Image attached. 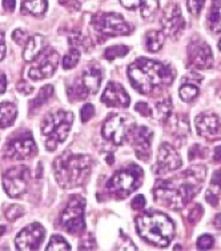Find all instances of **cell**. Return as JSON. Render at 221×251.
<instances>
[{"label":"cell","instance_id":"cell-1","mask_svg":"<svg viewBox=\"0 0 221 251\" xmlns=\"http://www.w3.org/2000/svg\"><path fill=\"white\" fill-rule=\"evenodd\" d=\"M205 176L207 167L196 164L175 179L157 180L152 188L155 201L171 210H181L201 190Z\"/></svg>","mask_w":221,"mask_h":251},{"label":"cell","instance_id":"cell-2","mask_svg":"<svg viewBox=\"0 0 221 251\" xmlns=\"http://www.w3.org/2000/svg\"><path fill=\"white\" fill-rule=\"evenodd\" d=\"M128 77L136 91L151 95L157 90L168 88L176 79V70L169 63L137 58L128 67Z\"/></svg>","mask_w":221,"mask_h":251},{"label":"cell","instance_id":"cell-3","mask_svg":"<svg viewBox=\"0 0 221 251\" xmlns=\"http://www.w3.org/2000/svg\"><path fill=\"white\" fill-rule=\"evenodd\" d=\"M91 169L92 162L88 155L73 154L71 151L62 154L53 162L55 179L66 190L83 186L91 175Z\"/></svg>","mask_w":221,"mask_h":251},{"label":"cell","instance_id":"cell-4","mask_svg":"<svg viewBox=\"0 0 221 251\" xmlns=\"http://www.w3.org/2000/svg\"><path fill=\"white\" fill-rule=\"evenodd\" d=\"M136 228L144 241L157 247H167L175 238V225L160 211H145L136 219Z\"/></svg>","mask_w":221,"mask_h":251},{"label":"cell","instance_id":"cell-5","mask_svg":"<svg viewBox=\"0 0 221 251\" xmlns=\"http://www.w3.org/2000/svg\"><path fill=\"white\" fill-rule=\"evenodd\" d=\"M73 125V114L71 111L51 112L42 122V135L45 138L44 146L48 151H55L59 146L66 142Z\"/></svg>","mask_w":221,"mask_h":251},{"label":"cell","instance_id":"cell-6","mask_svg":"<svg viewBox=\"0 0 221 251\" xmlns=\"http://www.w3.org/2000/svg\"><path fill=\"white\" fill-rule=\"evenodd\" d=\"M144 173L139 166L132 164L127 169L119 170L107 182V191L116 199H125L131 193L141 186Z\"/></svg>","mask_w":221,"mask_h":251},{"label":"cell","instance_id":"cell-7","mask_svg":"<svg viewBox=\"0 0 221 251\" xmlns=\"http://www.w3.org/2000/svg\"><path fill=\"white\" fill-rule=\"evenodd\" d=\"M136 127L135 119L130 114H113L103 123L101 135L113 145H124L127 139L133 135Z\"/></svg>","mask_w":221,"mask_h":251},{"label":"cell","instance_id":"cell-8","mask_svg":"<svg viewBox=\"0 0 221 251\" xmlns=\"http://www.w3.org/2000/svg\"><path fill=\"white\" fill-rule=\"evenodd\" d=\"M86 199L75 195L69 199L67 207L63 210L59 218V225L64 231L72 235H80L86 230Z\"/></svg>","mask_w":221,"mask_h":251},{"label":"cell","instance_id":"cell-9","mask_svg":"<svg viewBox=\"0 0 221 251\" xmlns=\"http://www.w3.org/2000/svg\"><path fill=\"white\" fill-rule=\"evenodd\" d=\"M101 83V71L96 66L86 68L82 75L67 88V94L71 101L86 100L87 98L95 95Z\"/></svg>","mask_w":221,"mask_h":251},{"label":"cell","instance_id":"cell-10","mask_svg":"<svg viewBox=\"0 0 221 251\" xmlns=\"http://www.w3.org/2000/svg\"><path fill=\"white\" fill-rule=\"evenodd\" d=\"M92 25L97 32L110 36L130 35L131 25L120 14L116 12H99L92 16Z\"/></svg>","mask_w":221,"mask_h":251},{"label":"cell","instance_id":"cell-11","mask_svg":"<svg viewBox=\"0 0 221 251\" xmlns=\"http://www.w3.org/2000/svg\"><path fill=\"white\" fill-rule=\"evenodd\" d=\"M31 174L27 166H15L3 175V187L10 198L18 199L23 197L29 187Z\"/></svg>","mask_w":221,"mask_h":251},{"label":"cell","instance_id":"cell-12","mask_svg":"<svg viewBox=\"0 0 221 251\" xmlns=\"http://www.w3.org/2000/svg\"><path fill=\"white\" fill-rule=\"evenodd\" d=\"M3 150L8 159H25L36 154L38 147L31 132H20L5 142Z\"/></svg>","mask_w":221,"mask_h":251},{"label":"cell","instance_id":"cell-13","mask_svg":"<svg viewBox=\"0 0 221 251\" xmlns=\"http://www.w3.org/2000/svg\"><path fill=\"white\" fill-rule=\"evenodd\" d=\"M160 25H161V32L164 35H167L172 40H178L185 29V20L183 18L180 5L176 3L167 5L161 15Z\"/></svg>","mask_w":221,"mask_h":251},{"label":"cell","instance_id":"cell-14","mask_svg":"<svg viewBox=\"0 0 221 251\" xmlns=\"http://www.w3.org/2000/svg\"><path fill=\"white\" fill-rule=\"evenodd\" d=\"M213 67V55L211 47L202 40L192 39L188 46V68L208 70Z\"/></svg>","mask_w":221,"mask_h":251},{"label":"cell","instance_id":"cell-15","mask_svg":"<svg viewBox=\"0 0 221 251\" xmlns=\"http://www.w3.org/2000/svg\"><path fill=\"white\" fill-rule=\"evenodd\" d=\"M45 239V230L40 223H31L15 238V246L20 251L38 250Z\"/></svg>","mask_w":221,"mask_h":251},{"label":"cell","instance_id":"cell-16","mask_svg":"<svg viewBox=\"0 0 221 251\" xmlns=\"http://www.w3.org/2000/svg\"><path fill=\"white\" fill-rule=\"evenodd\" d=\"M43 56L40 59L38 66H34L28 70V77L31 80H43L45 77L53 76L55 71L58 70L59 53L52 49H45Z\"/></svg>","mask_w":221,"mask_h":251},{"label":"cell","instance_id":"cell-17","mask_svg":"<svg viewBox=\"0 0 221 251\" xmlns=\"http://www.w3.org/2000/svg\"><path fill=\"white\" fill-rule=\"evenodd\" d=\"M183 160L178 155L176 149L169 143H163L160 146L159 154H157V163L155 166L156 174H168L176 171L181 167Z\"/></svg>","mask_w":221,"mask_h":251},{"label":"cell","instance_id":"cell-18","mask_svg":"<svg viewBox=\"0 0 221 251\" xmlns=\"http://www.w3.org/2000/svg\"><path fill=\"white\" fill-rule=\"evenodd\" d=\"M197 134L208 140H216L221 135V122L212 112H201L195 119Z\"/></svg>","mask_w":221,"mask_h":251},{"label":"cell","instance_id":"cell-19","mask_svg":"<svg viewBox=\"0 0 221 251\" xmlns=\"http://www.w3.org/2000/svg\"><path fill=\"white\" fill-rule=\"evenodd\" d=\"M101 103H104L108 107H128L131 98L121 84L110 82L101 95Z\"/></svg>","mask_w":221,"mask_h":251},{"label":"cell","instance_id":"cell-20","mask_svg":"<svg viewBox=\"0 0 221 251\" xmlns=\"http://www.w3.org/2000/svg\"><path fill=\"white\" fill-rule=\"evenodd\" d=\"M132 146L135 149L136 156L143 162H148L149 155H151V145L154 139V132L149 130L148 127H139L136 128L133 135H132Z\"/></svg>","mask_w":221,"mask_h":251},{"label":"cell","instance_id":"cell-21","mask_svg":"<svg viewBox=\"0 0 221 251\" xmlns=\"http://www.w3.org/2000/svg\"><path fill=\"white\" fill-rule=\"evenodd\" d=\"M47 49V39L43 35L31 36L23 50V59L25 62H34Z\"/></svg>","mask_w":221,"mask_h":251},{"label":"cell","instance_id":"cell-22","mask_svg":"<svg viewBox=\"0 0 221 251\" xmlns=\"http://www.w3.org/2000/svg\"><path fill=\"white\" fill-rule=\"evenodd\" d=\"M127 10H139L143 18H149L159 8V0H120Z\"/></svg>","mask_w":221,"mask_h":251},{"label":"cell","instance_id":"cell-23","mask_svg":"<svg viewBox=\"0 0 221 251\" xmlns=\"http://www.w3.org/2000/svg\"><path fill=\"white\" fill-rule=\"evenodd\" d=\"M221 198V169L213 174L211 180V184H209V188H208L207 194H205V199L207 202L213 206V207H217L219 206V202H220Z\"/></svg>","mask_w":221,"mask_h":251},{"label":"cell","instance_id":"cell-24","mask_svg":"<svg viewBox=\"0 0 221 251\" xmlns=\"http://www.w3.org/2000/svg\"><path fill=\"white\" fill-rule=\"evenodd\" d=\"M18 116V107L11 101L0 103V128H7L14 125Z\"/></svg>","mask_w":221,"mask_h":251},{"label":"cell","instance_id":"cell-25","mask_svg":"<svg viewBox=\"0 0 221 251\" xmlns=\"http://www.w3.org/2000/svg\"><path fill=\"white\" fill-rule=\"evenodd\" d=\"M48 7L47 0H23L22 1V14L42 16L45 14Z\"/></svg>","mask_w":221,"mask_h":251},{"label":"cell","instance_id":"cell-26","mask_svg":"<svg viewBox=\"0 0 221 251\" xmlns=\"http://www.w3.org/2000/svg\"><path fill=\"white\" fill-rule=\"evenodd\" d=\"M208 27L215 34L221 32V0H212L208 15Z\"/></svg>","mask_w":221,"mask_h":251},{"label":"cell","instance_id":"cell-27","mask_svg":"<svg viewBox=\"0 0 221 251\" xmlns=\"http://www.w3.org/2000/svg\"><path fill=\"white\" fill-rule=\"evenodd\" d=\"M164 36L165 35L161 31L151 29L144 36V46L149 52H157L163 49L164 46Z\"/></svg>","mask_w":221,"mask_h":251},{"label":"cell","instance_id":"cell-28","mask_svg":"<svg viewBox=\"0 0 221 251\" xmlns=\"http://www.w3.org/2000/svg\"><path fill=\"white\" fill-rule=\"evenodd\" d=\"M172 99L169 97L164 98L160 101L156 103V107H155V115H156V119L159 122H167L172 115Z\"/></svg>","mask_w":221,"mask_h":251},{"label":"cell","instance_id":"cell-29","mask_svg":"<svg viewBox=\"0 0 221 251\" xmlns=\"http://www.w3.org/2000/svg\"><path fill=\"white\" fill-rule=\"evenodd\" d=\"M53 95V86L52 84H47V86H44V87L40 88V91H39L38 97L35 98L34 100H31L29 103V108H31V112H34L35 110H38L42 106H44L47 100H48L49 98Z\"/></svg>","mask_w":221,"mask_h":251},{"label":"cell","instance_id":"cell-30","mask_svg":"<svg viewBox=\"0 0 221 251\" xmlns=\"http://www.w3.org/2000/svg\"><path fill=\"white\" fill-rule=\"evenodd\" d=\"M172 123H171V131L175 136L178 138H185L189 135V126H188L187 119L183 116H172Z\"/></svg>","mask_w":221,"mask_h":251},{"label":"cell","instance_id":"cell-31","mask_svg":"<svg viewBox=\"0 0 221 251\" xmlns=\"http://www.w3.org/2000/svg\"><path fill=\"white\" fill-rule=\"evenodd\" d=\"M199 86L197 84H192V83H183L181 87L178 90V94H180V99L185 103H191L199 97Z\"/></svg>","mask_w":221,"mask_h":251},{"label":"cell","instance_id":"cell-32","mask_svg":"<svg viewBox=\"0 0 221 251\" xmlns=\"http://www.w3.org/2000/svg\"><path fill=\"white\" fill-rule=\"evenodd\" d=\"M130 47L128 46H112V47H108L106 50V52H104V58L107 60H115V59H119V58H124L127 53L130 52Z\"/></svg>","mask_w":221,"mask_h":251},{"label":"cell","instance_id":"cell-33","mask_svg":"<svg viewBox=\"0 0 221 251\" xmlns=\"http://www.w3.org/2000/svg\"><path fill=\"white\" fill-rule=\"evenodd\" d=\"M47 251H69L71 246L62 235H52L48 242V246L45 247Z\"/></svg>","mask_w":221,"mask_h":251},{"label":"cell","instance_id":"cell-34","mask_svg":"<svg viewBox=\"0 0 221 251\" xmlns=\"http://www.w3.org/2000/svg\"><path fill=\"white\" fill-rule=\"evenodd\" d=\"M79 60H80V50L72 47L69 50V52L63 58V68L64 70H72V68L76 67Z\"/></svg>","mask_w":221,"mask_h":251},{"label":"cell","instance_id":"cell-35","mask_svg":"<svg viewBox=\"0 0 221 251\" xmlns=\"http://www.w3.org/2000/svg\"><path fill=\"white\" fill-rule=\"evenodd\" d=\"M204 5H205V0H187L188 11L193 16H199Z\"/></svg>","mask_w":221,"mask_h":251},{"label":"cell","instance_id":"cell-36","mask_svg":"<svg viewBox=\"0 0 221 251\" xmlns=\"http://www.w3.org/2000/svg\"><path fill=\"white\" fill-rule=\"evenodd\" d=\"M23 214H24L23 207H20L18 204H14V206H11V207L5 211V218L12 222V221H16L18 218L23 217Z\"/></svg>","mask_w":221,"mask_h":251},{"label":"cell","instance_id":"cell-37","mask_svg":"<svg viewBox=\"0 0 221 251\" xmlns=\"http://www.w3.org/2000/svg\"><path fill=\"white\" fill-rule=\"evenodd\" d=\"M213 243H215V239L212 235L207 234V235H201V237L197 239V247L200 249V250H208V249H211L213 246Z\"/></svg>","mask_w":221,"mask_h":251},{"label":"cell","instance_id":"cell-38","mask_svg":"<svg viewBox=\"0 0 221 251\" xmlns=\"http://www.w3.org/2000/svg\"><path fill=\"white\" fill-rule=\"evenodd\" d=\"M12 39L15 40V43H18L19 46H23L29 40V35L23 31V29H15L14 32H12Z\"/></svg>","mask_w":221,"mask_h":251},{"label":"cell","instance_id":"cell-39","mask_svg":"<svg viewBox=\"0 0 221 251\" xmlns=\"http://www.w3.org/2000/svg\"><path fill=\"white\" fill-rule=\"evenodd\" d=\"M93 115H95V107H93V104L89 103V104H84V106L82 107L80 116H82L83 123H87Z\"/></svg>","mask_w":221,"mask_h":251},{"label":"cell","instance_id":"cell-40","mask_svg":"<svg viewBox=\"0 0 221 251\" xmlns=\"http://www.w3.org/2000/svg\"><path fill=\"white\" fill-rule=\"evenodd\" d=\"M202 207L200 206V204H196L195 207L189 211V214H188V221H189V223H197L199 221H200V218L202 217Z\"/></svg>","mask_w":221,"mask_h":251},{"label":"cell","instance_id":"cell-41","mask_svg":"<svg viewBox=\"0 0 221 251\" xmlns=\"http://www.w3.org/2000/svg\"><path fill=\"white\" fill-rule=\"evenodd\" d=\"M135 110L139 112L140 115L145 116V118H151V116H152V108H151L147 103H144V101L136 103Z\"/></svg>","mask_w":221,"mask_h":251},{"label":"cell","instance_id":"cell-42","mask_svg":"<svg viewBox=\"0 0 221 251\" xmlns=\"http://www.w3.org/2000/svg\"><path fill=\"white\" fill-rule=\"evenodd\" d=\"M145 206V198L143 195H136L133 201H132V208L139 211V210H143Z\"/></svg>","mask_w":221,"mask_h":251},{"label":"cell","instance_id":"cell-43","mask_svg":"<svg viewBox=\"0 0 221 251\" xmlns=\"http://www.w3.org/2000/svg\"><path fill=\"white\" fill-rule=\"evenodd\" d=\"M202 80L201 75H199V74H189L187 76H184L183 83H192V84H200Z\"/></svg>","mask_w":221,"mask_h":251},{"label":"cell","instance_id":"cell-44","mask_svg":"<svg viewBox=\"0 0 221 251\" xmlns=\"http://www.w3.org/2000/svg\"><path fill=\"white\" fill-rule=\"evenodd\" d=\"M16 90L20 92V94H23V95H29V94H32L34 92V87L28 84V83H23L20 82L18 86H16Z\"/></svg>","mask_w":221,"mask_h":251},{"label":"cell","instance_id":"cell-45","mask_svg":"<svg viewBox=\"0 0 221 251\" xmlns=\"http://www.w3.org/2000/svg\"><path fill=\"white\" fill-rule=\"evenodd\" d=\"M5 56V43H4V34L0 31V62Z\"/></svg>","mask_w":221,"mask_h":251},{"label":"cell","instance_id":"cell-46","mask_svg":"<svg viewBox=\"0 0 221 251\" xmlns=\"http://www.w3.org/2000/svg\"><path fill=\"white\" fill-rule=\"evenodd\" d=\"M3 7L5 11L12 12L16 7V0H3Z\"/></svg>","mask_w":221,"mask_h":251},{"label":"cell","instance_id":"cell-47","mask_svg":"<svg viewBox=\"0 0 221 251\" xmlns=\"http://www.w3.org/2000/svg\"><path fill=\"white\" fill-rule=\"evenodd\" d=\"M5 90H7V77L5 74L0 73V95L4 94Z\"/></svg>","mask_w":221,"mask_h":251},{"label":"cell","instance_id":"cell-48","mask_svg":"<svg viewBox=\"0 0 221 251\" xmlns=\"http://www.w3.org/2000/svg\"><path fill=\"white\" fill-rule=\"evenodd\" d=\"M215 160L221 162V145L217 146L216 149H215Z\"/></svg>","mask_w":221,"mask_h":251},{"label":"cell","instance_id":"cell-49","mask_svg":"<svg viewBox=\"0 0 221 251\" xmlns=\"http://www.w3.org/2000/svg\"><path fill=\"white\" fill-rule=\"evenodd\" d=\"M215 227L216 228H219V230H221V214H217L216 218H215Z\"/></svg>","mask_w":221,"mask_h":251},{"label":"cell","instance_id":"cell-50","mask_svg":"<svg viewBox=\"0 0 221 251\" xmlns=\"http://www.w3.org/2000/svg\"><path fill=\"white\" fill-rule=\"evenodd\" d=\"M113 162H115V160H113V156H112V155H110V156H107V163L113 164Z\"/></svg>","mask_w":221,"mask_h":251},{"label":"cell","instance_id":"cell-51","mask_svg":"<svg viewBox=\"0 0 221 251\" xmlns=\"http://www.w3.org/2000/svg\"><path fill=\"white\" fill-rule=\"evenodd\" d=\"M5 232V226H3V225H0V237L3 235Z\"/></svg>","mask_w":221,"mask_h":251},{"label":"cell","instance_id":"cell-52","mask_svg":"<svg viewBox=\"0 0 221 251\" xmlns=\"http://www.w3.org/2000/svg\"><path fill=\"white\" fill-rule=\"evenodd\" d=\"M219 50L221 51V38H220V40H219Z\"/></svg>","mask_w":221,"mask_h":251}]
</instances>
